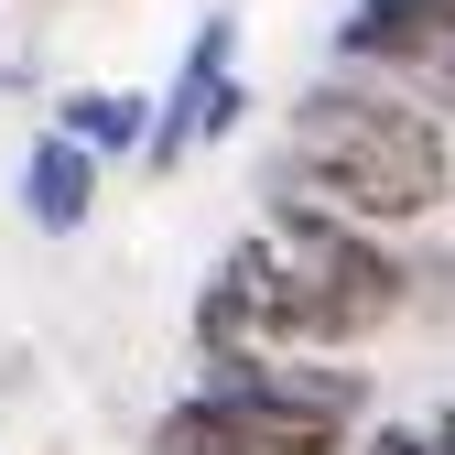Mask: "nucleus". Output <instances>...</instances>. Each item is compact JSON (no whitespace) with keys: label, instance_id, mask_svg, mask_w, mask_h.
Returning <instances> with one entry per match:
<instances>
[{"label":"nucleus","instance_id":"2","mask_svg":"<svg viewBox=\"0 0 455 455\" xmlns=\"http://www.w3.org/2000/svg\"><path fill=\"white\" fill-rule=\"evenodd\" d=\"M239 108H250V87H239V22L206 12V22H196V44H185V66H174V87L152 98V141H141V163H152V174L196 163L206 141L239 131Z\"/></svg>","mask_w":455,"mask_h":455},{"label":"nucleus","instance_id":"5","mask_svg":"<svg viewBox=\"0 0 455 455\" xmlns=\"http://www.w3.org/2000/svg\"><path fill=\"white\" fill-rule=\"evenodd\" d=\"M54 141H76L87 163L141 152L152 141V98L141 87H66V98H54Z\"/></svg>","mask_w":455,"mask_h":455},{"label":"nucleus","instance_id":"4","mask_svg":"<svg viewBox=\"0 0 455 455\" xmlns=\"http://www.w3.org/2000/svg\"><path fill=\"white\" fill-rule=\"evenodd\" d=\"M22 217L44 228V239H76V228L98 217V163H87L76 141L44 131V141L22 152Z\"/></svg>","mask_w":455,"mask_h":455},{"label":"nucleus","instance_id":"3","mask_svg":"<svg viewBox=\"0 0 455 455\" xmlns=\"http://www.w3.org/2000/svg\"><path fill=\"white\" fill-rule=\"evenodd\" d=\"M347 434H315V423H282L260 402H228V390H196L152 423V455H336Z\"/></svg>","mask_w":455,"mask_h":455},{"label":"nucleus","instance_id":"1","mask_svg":"<svg viewBox=\"0 0 455 455\" xmlns=\"http://www.w3.org/2000/svg\"><path fill=\"white\" fill-rule=\"evenodd\" d=\"M282 217H325V228H423L455 196V141L434 108H412L379 76H315L282 120V163H271Z\"/></svg>","mask_w":455,"mask_h":455},{"label":"nucleus","instance_id":"6","mask_svg":"<svg viewBox=\"0 0 455 455\" xmlns=\"http://www.w3.org/2000/svg\"><path fill=\"white\" fill-rule=\"evenodd\" d=\"M358 455H455V412H434V423H379Z\"/></svg>","mask_w":455,"mask_h":455}]
</instances>
